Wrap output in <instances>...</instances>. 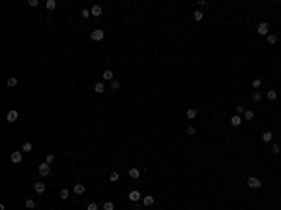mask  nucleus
I'll return each instance as SVG.
<instances>
[{
    "mask_svg": "<svg viewBox=\"0 0 281 210\" xmlns=\"http://www.w3.org/2000/svg\"><path fill=\"white\" fill-rule=\"evenodd\" d=\"M86 210H99V208H98V205H96V203H90Z\"/></svg>",
    "mask_w": 281,
    "mask_h": 210,
    "instance_id": "37",
    "label": "nucleus"
},
{
    "mask_svg": "<svg viewBox=\"0 0 281 210\" xmlns=\"http://www.w3.org/2000/svg\"><path fill=\"white\" fill-rule=\"evenodd\" d=\"M21 150H22V152H32V143H24Z\"/></svg>",
    "mask_w": 281,
    "mask_h": 210,
    "instance_id": "24",
    "label": "nucleus"
},
{
    "mask_svg": "<svg viewBox=\"0 0 281 210\" xmlns=\"http://www.w3.org/2000/svg\"><path fill=\"white\" fill-rule=\"evenodd\" d=\"M21 160H22V152H21V150L11 152V161H13V163H21Z\"/></svg>",
    "mask_w": 281,
    "mask_h": 210,
    "instance_id": "5",
    "label": "nucleus"
},
{
    "mask_svg": "<svg viewBox=\"0 0 281 210\" xmlns=\"http://www.w3.org/2000/svg\"><path fill=\"white\" fill-rule=\"evenodd\" d=\"M257 32H259L261 36H268V25L266 23H261L259 28H257Z\"/></svg>",
    "mask_w": 281,
    "mask_h": 210,
    "instance_id": "6",
    "label": "nucleus"
},
{
    "mask_svg": "<svg viewBox=\"0 0 281 210\" xmlns=\"http://www.w3.org/2000/svg\"><path fill=\"white\" fill-rule=\"evenodd\" d=\"M17 118H19V113L15 111V109H11V111H9L8 115H6V120H8V122H15Z\"/></svg>",
    "mask_w": 281,
    "mask_h": 210,
    "instance_id": "4",
    "label": "nucleus"
},
{
    "mask_svg": "<svg viewBox=\"0 0 281 210\" xmlns=\"http://www.w3.org/2000/svg\"><path fill=\"white\" fill-rule=\"evenodd\" d=\"M45 6H47V9H54L56 8V0H47V4Z\"/></svg>",
    "mask_w": 281,
    "mask_h": 210,
    "instance_id": "23",
    "label": "nucleus"
},
{
    "mask_svg": "<svg viewBox=\"0 0 281 210\" xmlns=\"http://www.w3.org/2000/svg\"><path fill=\"white\" fill-rule=\"evenodd\" d=\"M195 133H197V130L193 126H189V128H187V135H195Z\"/></svg>",
    "mask_w": 281,
    "mask_h": 210,
    "instance_id": "34",
    "label": "nucleus"
},
{
    "mask_svg": "<svg viewBox=\"0 0 281 210\" xmlns=\"http://www.w3.org/2000/svg\"><path fill=\"white\" fill-rule=\"evenodd\" d=\"M103 79L105 81H114V73H112L111 70H105V72H103Z\"/></svg>",
    "mask_w": 281,
    "mask_h": 210,
    "instance_id": "13",
    "label": "nucleus"
},
{
    "mask_svg": "<svg viewBox=\"0 0 281 210\" xmlns=\"http://www.w3.org/2000/svg\"><path fill=\"white\" fill-rule=\"evenodd\" d=\"M139 174H141V171H139V169H135V167H133V169H130V176H131V178H139Z\"/></svg>",
    "mask_w": 281,
    "mask_h": 210,
    "instance_id": "20",
    "label": "nucleus"
},
{
    "mask_svg": "<svg viewBox=\"0 0 281 210\" xmlns=\"http://www.w3.org/2000/svg\"><path fill=\"white\" fill-rule=\"evenodd\" d=\"M272 137H274V135H272V131H264V133L261 135V139H262L264 143H270V141H272Z\"/></svg>",
    "mask_w": 281,
    "mask_h": 210,
    "instance_id": "14",
    "label": "nucleus"
},
{
    "mask_svg": "<svg viewBox=\"0 0 281 210\" xmlns=\"http://www.w3.org/2000/svg\"><path fill=\"white\" fill-rule=\"evenodd\" d=\"M58 197H60V199H67V197H69V189H60V193H58Z\"/></svg>",
    "mask_w": 281,
    "mask_h": 210,
    "instance_id": "19",
    "label": "nucleus"
},
{
    "mask_svg": "<svg viewBox=\"0 0 281 210\" xmlns=\"http://www.w3.org/2000/svg\"><path fill=\"white\" fill-rule=\"evenodd\" d=\"M38 171H40L41 176H47V174L51 173V167H49V163H41V165L38 167Z\"/></svg>",
    "mask_w": 281,
    "mask_h": 210,
    "instance_id": "3",
    "label": "nucleus"
},
{
    "mask_svg": "<svg viewBox=\"0 0 281 210\" xmlns=\"http://www.w3.org/2000/svg\"><path fill=\"white\" fill-rule=\"evenodd\" d=\"M109 180H111V182H118V180H120V174H118V173H111Z\"/></svg>",
    "mask_w": 281,
    "mask_h": 210,
    "instance_id": "25",
    "label": "nucleus"
},
{
    "mask_svg": "<svg viewBox=\"0 0 281 210\" xmlns=\"http://www.w3.org/2000/svg\"><path fill=\"white\" fill-rule=\"evenodd\" d=\"M85 191H86V188L83 184H75V188H73V193H75V195H83Z\"/></svg>",
    "mask_w": 281,
    "mask_h": 210,
    "instance_id": "10",
    "label": "nucleus"
},
{
    "mask_svg": "<svg viewBox=\"0 0 281 210\" xmlns=\"http://www.w3.org/2000/svg\"><path fill=\"white\" fill-rule=\"evenodd\" d=\"M253 111H251V109H247V111H245L244 113V118H245V120H253Z\"/></svg>",
    "mask_w": 281,
    "mask_h": 210,
    "instance_id": "22",
    "label": "nucleus"
},
{
    "mask_svg": "<svg viewBox=\"0 0 281 210\" xmlns=\"http://www.w3.org/2000/svg\"><path fill=\"white\" fill-rule=\"evenodd\" d=\"M186 115H187V118H189V120H193V118L197 116V111H195V109H187Z\"/></svg>",
    "mask_w": 281,
    "mask_h": 210,
    "instance_id": "21",
    "label": "nucleus"
},
{
    "mask_svg": "<svg viewBox=\"0 0 281 210\" xmlns=\"http://www.w3.org/2000/svg\"><path fill=\"white\" fill-rule=\"evenodd\" d=\"M90 38H92L94 41H101L103 38H105V32H103L101 28H98V30H92V34H90Z\"/></svg>",
    "mask_w": 281,
    "mask_h": 210,
    "instance_id": "2",
    "label": "nucleus"
},
{
    "mask_svg": "<svg viewBox=\"0 0 281 210\" xmlns=\"http://www.w3.org/2000/svg\"><path fill=\"white\" fill-rule=\"evenodd\" d=\"M143 203H144V206H152L154 203H156V199H154V195H144Z\"/></svg>",
    "mask_w": 281,
    "mask_h": 210,
    "instance_id": "8",
    "label": "nucleus"
},
{
    "mask_svg": "<svg viewBox=\"0 0 281 210\" xmlns=\"http://www.w3.org/2000/svg\"><path fill=\"white\" fill-rule=\"evenodd\" d=\"M266 41H268L270 45H274V43L277 41V36H276V34H268V36H266Z\"/></svg>",
    "mask_w": 281,
    "mask_h": 210,
    "instance_id": "18",
    "label": "nucleus"
},
{
    "mask_svg": "<svg viewBox=\"0 0 281 210\" xmlns=\"http://www.w3.org/2000/svg\"><path fill=\"white\" fill-rule=\"evenodd\" d=\"M45 189H47V186H45L43 182H36V184H34V191H36V193H43Z\"/></svg>",
    "mask_w": 281,
    "mask_h": 210,
    "instance_id": "7",
    "label": "nucleus"
},
{
    "mask_svg": "<svg viewBox=\"0 0 281 210\" xmlns=\"http://www.w3.org/2000/svg\"><path fill=\"white\" fill-rule=\"evenodd\" d=\"M111 86H112V90H118V88H120V81H118V79L111 81Z\"/></svg>",
    "mask_w": 281,
    "mask_h": 210,
    "instance_id": "27",
    "label": "nucleus"
},
{
    "mask_svg": "<svg viewBox=\"0 0 281 210\" xmlns=\"http://www.w3.org/2000/svg\"><path fill=\"white\" fill-rule=\"evenodd\" d=\"M240 113H245L244 105H236V115H240Z\"/></svg>",
    "mask_w": 281,
    "mask_h": 210,
    "instance_id": "36",
    "label": "nucleus"
},
{
    "mask_svg": "<svg viewBox=\"0 0 281 210\" xmlns=\"http://www.w3.org/2000/svg\"><path fill=\"white\" fill-rule=\"evenodd\" d=\"M242 120H244V118H242L240 115H234V116H232V118H231V124L234 126V128H238V126L242 124Z\"/></svg>",
    "mask_w": 281,
    "mask_h": 210,
    "instance_id": "9",
    "label": "nucleus"
},
{
    "mask_svg": "<svg viewBox=\"0 0 281 210\" xmlns=\"http://www.w3.org/2000/svg\"><path fill=\"white\" fill-rule=\"evenodd\" d=\"M90 15H92V13H90V9H83V11H81V17H83V19H88Z\"/></svg>",
    "mask_w": 281,
    "mask_h": 210,
    "instance_id": "30",
    "label": "nucleus"
},
{
    "mask_svg": "<svg viewBox=\"0 0 281 210\" xmlns=\"http://www.w3.org/2000/svg\"><path fill=\"white\" fill-rule=\"evenodd\" d=\"M247 186H249V188H253V189H259L261 186H262V182H261L257 176H249V178H247Z\"/></svg>",
    "mask_w": 281,
    "mask_h": 210,
    "instance_id": "1",
    "label": "nucleus"
},
{
    "mask_svg": "<svg viewBox=\"0 0 281 210\" xmlns=\"http://www.w3.org/2000/svg\"><path fill=\"white\" fill-rule=\"evenodd\" d=\"M251 85H253V88H259V86H261V79H253Z\"/></svg>",
    "mask_w": 281,
    "mask_h": 210,
    "instance_id": "35",
    "label": "nucleus"
},
{
    "mask_svg": "<svg viewBox=\"0 0 281 210\" xmlns=\"http://www.w3.org/2000/svg\"><path fill=\"white\" fill-rule=\"evenodd\" d=\"M261 98H262V94H261L259 90H257V92H253V101H261Z\"/></svg>",
    "mask_w": 281,
    "mask_h": 210,
    "instance_id": "31",
    "label": "nucleus"
},
{
    "mask_svg": "<svg viewBox=\"0 0 281 210\" xmlns=\"http://www.w3.org/2000/svg\"><path fill=\"white\" fill-rule=\"evenodd\" d=\"M279 152H281L279 144H272V154H279Z\"/></svg>",
    "mask_w": 281,
    "mask_h": 210,
    "instance_id": "33",
    "label": "nucleus"
},
{
    "mask_svg": "<svg viewBox=\"0 0 281 210\" xmlns=\"http://www.w3.org/2000/svg\"><path fill=\"white\" fill-rule=\"evenodd\" d=\"M24 206H26V208H34V206H36V203H34V201H32V199H26V203H24Z\"/></svg>",
    "mask_w": 281,
    "mask_h": 210,
    "instance_id": "28",
    "label": "nucleus"
},
{
    "mask_svg": "<svg viewBox=\"0 0 281 210\" xmlns=\"http://www.w3.org/2000/svg\"><path fill=\"white\" fill-rule=\"evenodd\" d=\"M94 92L103 94V92H105V85H103V83H96V85H94Z\"/></svg>",
    "mask_w": 281,
    "mask_h": 210,
    "instance_id": "12",
    "label": "nucleus"
},
{
    "mask_svg": "<svg viewBox=\"0 0 281 210\" xmlns=\"http://www.w3.org/2000/svg\"><path fill=\"white\" fill-rule=\"evenodd\" d=\"M53 161H54V154H47V158H45V163H49V165H51Z\"/></svg>",
    "mask_w": 281,
    "mask_h": 210,
    "instance_id": "32",
    "label": "nucleus"
},
{
    "mask_svg": "<svg viewBox=\"0 0 281 210\" xmlns=\"http://www.w3.org/2000/svg\"><path fill=\"white\" fill-rule=\"evenodd\" d=\"M202 17H204L202 11H195V13H193V19H195V21H202Z\"/></svg>",
    "mask_w": 281,
    "mask_h": 210,
    "instance_id": "26",
    "label": "nucleus"
},
{
    "mask_svg": "<svg viewBox=\"0 0 281 210\" xmlns=\"http://www.w3.org/2000/svg\"><path fill=\"white\" fill-rule=\"evenodd\" d=\"M128 197H130V201H139V199H141V193H139L137 191V189H133V191H130V195H128Z\"/></svg>",
    "mask_w": 281,
    "mask_h": 210,
    "instance_id": "11",
    "label": "nucleus"
},
{
    "mask_svg": "<svg viewBox=\"0 0 281 210\" xmlns=\"http://www.w3.org/2000/svg\"><path fill=\"white\" fill-rule=\"evenodd\" d=\"M266 98L270 99V101H274V99L277 98V92H276V90H268V92H266Z\"/></svg>",
    "mask_w": 281,
    "mask_h": 210,
    "instance_id": "17",
    "label": "nucleus"
},
{
    "mask_svg": "<svg viewBox=\"0 0 281 210\" xmlns=\"http://www.w3.org/2000/svg\"><path fill=\"white\" fill-rule=\"evenodd\" d=\"M90 13L92 15H96V17H98V15H101V6H92V9H90Z\"/></svg>",
    "mask_w": 281,
    "mask_h": 210,
    "instance_id": "15",
    "label": "nucleus"
},
{
    "mask_svg": "<svg viewBox=\"0 0 281 210\" xmlns=\"http://www.w3.org/2000/svg\"><path fill=\"white\" fill-rule=\"evenodd\" d=\"M6 85H8L9 88H13V86H17V77H9V79L6 81Z\"/></svg>",
    "mask_w": 281,
    "mask_h": 210,
    "instance_id": "16",
    "label": "nucleus"
},
{
    "mask_svg": "<svg viewBox=\"0 0 281 210\" xmlns=\"http://www.w3.org/2000/svg\"><path fill=\"white\" fill-rule=\"evenodd\" d=\"M103 210H114V205H112L111 201H107L105 205H103Z\"/></svg>",
    "mask_w": 281,
    "mask_h": 210,
    "instance_id": "29",
    "label": "nucleus"
}]
</instances>
